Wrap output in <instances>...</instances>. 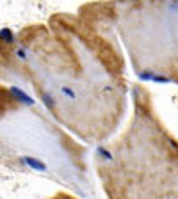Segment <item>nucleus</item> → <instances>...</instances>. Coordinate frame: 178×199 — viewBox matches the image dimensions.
<instances>
[{"instance_id": "8", "label": "nucleus", "mask_w": 178, "mask_h": 199, "mask_svg": "<svg viewBox=\"0 0 178 199\" xmlns=\"http://www.w3.org/2000/svg\"><path fill=\"white\" fill-rule=\"evenodd\" d=\"M98 153H100V155L103 156V158H107V160H112V155L109 153V151H105L103 148H98Z\"/></svg>"}, {"instance_id": "6", "label": "nucleus", "mask_w": 178, "mask_h": 199, "mask_svg": "<svg viewBox=\"0 0 178 199\" xmlns=\"http://www.w3.org/2000/svg\"><path fill=\"white\" fill-rule=\"evenodd\" d=\"M62 94H66V96H68L70 100H75V98H77V94L73 93V91H71L70 87H62Z\"/></svg>"}, {"instance_id": "7", "label": "nucleus", "mask_w": 178, "mask_h": 199, "mask_svg": "<svg viewBox=\"0 0 178 199\" xmlns=\"http://www.w3.org/2000/svg\"><path fill=\"white\" fill-rule=\"evenodd\" d=\"M155 75V71H146V73H141L139 75V80H151V77Z\"/></svg>"}, {"instance_id": "2", "label": "nucleus", "mask_w": 178, "mask_h": 199, "mask_svg": "<svg viewBox=\"0 0 178 199\" xmlns=\"http://www.w3.org/2000/svg\"><path fill=\"white\" fill-rule=\"evenodd\" d=\"M11 93L16 96V100H20V101H23V103H27V105H32V103H34V100L30 98L29 94L22 93V91H18L16 87H13V89H11Z\"/></svg>"}, {"instance_id": "1", "label": "nucleus", "mask_w": 178, "mask_h": 199, "mask_svg": "<svg viewBox=\"0 0 178 199\" xmlns=\"http://www.w3.org/2000/svg\"><path fill=\"white\" fill-rule=\"evenodd\" d=\"M23 162H25L27 166H30L32 169H36V171H46V166H45L41 160H38V158H32V156H23Z\"/></svg>"}, {"instance_id": "5", "label": "nucleus", "mask_w": 178, "mask_h": 199, "mask_svg": "<svg viewBox=\"0 0 178 199\" xmlns=\"http://www.w3.org/2000/svg\"><path fill=\"white\" fill-rule=\"evenodd\" d=\"M43 101H45V105L48 107V109H54V107H55L54 98H52V96H48V94H45V96H43Z\"/></svg>"}, {"instance_id": "3", "label": "nucleus", "mask_w": 178, "mask_h": 199, "mask_svg": "<svg viewBox=\"0 0 178 199\" xmlns=\"http://www.w3.org/2000/svg\"><path fill=\"white\" fill-rule=\"evenodd\" d=\"M0 39H2V41H7V43H13V32L9 28H4V30L0 32Z\"/></svg>"}, {"instance_id": "4", "label": "nucleus", "mask_w": 178, "mask_h": 199, "mask_svg": "<svg viewBox=\"0 0 178 199\" xmlns=\"http://www.w3.org/2000/svg\"><path fill=\"white\" fill-rule=\"evenodd\" d=\"M151 82H155V84H169V82H171V78H169V77H159V75H153V77H151Z\"/></svg>"}]
</instances>
